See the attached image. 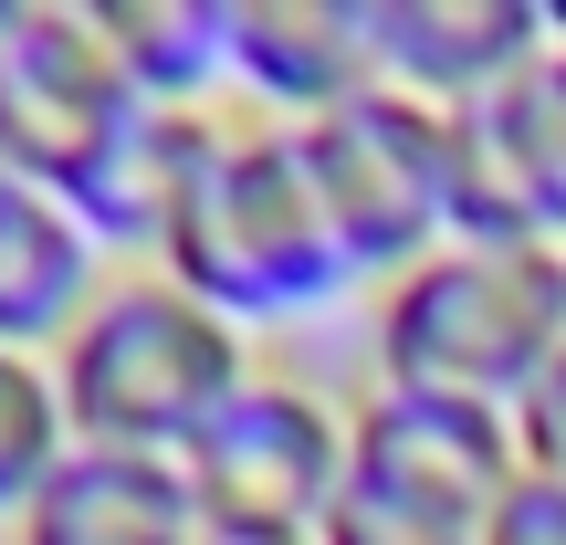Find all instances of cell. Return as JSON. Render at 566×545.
Returning a JSON list of instances; mask_svg holds the SVG:
<instances>
[{"mask_svg": "<svg viewBox=\"0 0 566 545\" xmlns=\"http://www.w3.org/2000/svg\"><path fill=\"white\" fill-rule=\"evenodd\" d=\"M158 273L179 294H200L210 315H231V325L315 315V304H336L357 283L315 179H304L294 126L210 116L200 158H189V189L158 231Z\"/></svg>", "mask_w": 566, "mask_h": 545, "instance_id": "cell-1", "label": "cell"}, {"mask_svg": "<svg viewBox=\"0 0 566 545\" xmlns=\"http://www.w3.org/2000/svg\"><path fill=\"white\" fill-rule=\"evenodd\" d=\"M53 388H63L74 451L189 462L200 430L252 388V357H242V325L210 315L200 294H179L168 273H126L53 346Z\"/></svg>", "mask_w": 566, "mask_h": 545, "instance_id": "cell-2", "label": "cell"}, {"mask_svg": "<svg viewBox=\"0 0 566 545\" xmlns=\"http://www.w3.org/2000/svg\"><path fill=\"white\" fill-rule=\"evenodd\" d=\"M566 357V242H441L378 294V388L525 409Z\"/></svg>", "mask_w": 566, "mask_h": 545, "instance_id": "cell-3", "label": "cell"}, {"mask_svg": "<svg viewBox=\"0 0 566 545\" xmlns=\"http://www.w3.org/2000/svg\"><path fill=\"white\" fill-rule=\"evenodd\" d=\"M294 147H304V179H315L357 283L367 273L399 283L451 242V126H441V105L399 95V84H367L336 116L294 126Z\"/></svg>", "mask_w": 566, "mask_h": 545, "instance_id": "cell-4", "label": "cell"}, {"mask_svg": "<svg viewBox=\"0 0 566 545\" xmlns=\"http://www.w3.org/2000/svg\"><path fill=\"white\" fill-rule=\"evenodd\" d=\"M126 116H137V95L105 63L84 0H21L0 32V168L74 200L95 158L126 137Z\"/></svg>", "mask_w": 566, "mask_h": 545, "instance_id": "cell-5", "label": "cell"}, {"mask_svg": "<svg viewBox=\"0 0 566 545\" xmlns=\"http://www.w3.org/2000/svg\"><path fill=\"white\" fill-rule=\"evenodd\" d=\"M189 504L200 525H263V535H315L346 504V409L294 378H252L189 451Z\"/></svg>", "mask_w": 566, "mask_h": 545, "instance_id": "cell-6", "label": "cell"}, {"mask_svg": "<svg viewBox=\"0 0 566 545\" xmlns=\"http://www.w3.org/2000/svg\"><path fill=\"white\" fill-rule=\"evenodd\" d=\"M346 483L388 493V504H430L451 525H493V504L525 483V430H514V409L483 399L367 388L346 409Z\"/></svg>", "mask_w": 566, "mask_h": 545, "instance_id": "cell-7", "label": "cell"}, {"mask_svg": "<svg viewBox=\"0 0 566 545\" xmlns=\"http://www.w3.org/2000/svg\"><path fill=\"white\" fill-rule=\"evenodd\" d=\"M378 84L420 105H483L546 63V0H367Z\"/></svg>", "mask_w": 566, "mask_h": 545, "instance_id": "cell-8", "label": "cell"}, {"mask_svg": "<svg viewBox=\"0 0 566 545\" xmlns=\"http://www.w3.org/2000/svg\"><path fill=\"white\" fill-rule=\"evenodd\" d=\"M231 84L273 105V126H315L378 84L367 0H231Z\"/></svg>", "mask_w": 566, "mask_h": 545, "instance_id": "cell-9", "label": "cell"}, {"mask_svg": "<svg viewBox=\"0 0 566 545\" xmlns=\"http://www.w3.org/2000/svg\"><path fill=\"white\" fill-rule=\"evenodd\" d=\"M21 545H200L179 462H137V451H63V472L32 493Z\"/></svg>", "mask_w": 566, "mask_h": 545, "instance_id": "cell-10", "label": "cell"}, {"mask_svg": "<svg viewBox=\"0 0 566 545\" xmlns=\"http://www.w3.org/2000/svg\"><path fill=\"white\" fill-rule=\"evenodd\" d=\"M95 294H105V283H95V242H84V221L53 200V189H32V179L0 168V346L53 357Z\"/></svg>", "mask_w": 566, "mask_h": 545, "instance_id": "cell-11", "label": "cell"}, {"mask_svg": "<svg viewBox=\"0 0 566 545\" xmlns=\"http://www.w3.org/2000/svg\"><path fill=\"white\" fill-rule=\"evenodd\" d=\"M105 63L158 116H210L231 84V0H84Z\"/></svg>", "mask_w": 566, "mask_h": 545, "instance_id": "cell-12", "label": "cell"}, {"mask_svg": "<svg viewBox=\"0 0 566 545\" xmlns=\"http://www.w3.org/2000/svg\"><path fill=\"white\" fill-rule=\"evenodd\" d=\"M200 137H210V116H158V105H137L126 137L95 158V179L63 200L84 221V242H95V252H158L168 210H179V189H189Z\"/></svg>", "mask_w": 566, "mask_h": 545, "instance_id": "cell-13", "label": "cell"}, {"mask_svg": "<svg viewBox=\"0 0 566 545\" xmlns=\"http://www.w3.org/2000/svg\"><path fill=\"white\" fill-rule=\"evenodd\" d=\"M74 430H63V388H53V357L32 346H0V514H32V493L63 472Z\"/></svg>", "mask_w": 566, "mask_h": 545, "instance_id": "cell-14", "label": "cell"}, {"mask_svg": "<svg viewBox=\"0 0 566 545\" xmlns=\"http://www.w3.org/2000/svg\"><path fill=\"white\" fill-rule=\"evenodd\" d=\"M504 116H514V147L535 168V200H546V221L566 242V0H546V63L504 84Z\"/></svg>", "mask_w": 566, "mask_h": 545, "instance_id": "cell-15", "label": "cell"}, {"mask_svg": "<svg viewBox=\"0 0 566 545\" xmlns=\"http://www.w3.org/2000/svg\"><path fill=\"white\" fill-rule=\"evenodd\" d=\"M315 545H483V525H451V514H430V504H388V493L346 483V504L315 525Z\"/></svg>", "mask_w": 566, "mask_h": 545, "instance_id": "cell-16", "label": "cell"}, {"mask_svg": "<svg viewBox=\"0 0 566 545\" xmlns=\"http://www.w3.org/2000/svg\"><path fill=\"white\" fill-rule=\"evenodd\" d=\"M483 545H566V483H556V472H525V483L493 504Z\"/></svg>", "mask_w": 566, "mask_h": 545, "instance_id": "cell-17", "label": "cell"}, {"mask_svg": "<svg viewBox=\"0 0 566 545\" xmlns=\"http://www.w3.org/2000/svg\"><path fill=\"white\" fill-rule=\"evenodd\" d=\"M514 430H525V472H556L566 483V357L535 378V399L514 409Z\"/></svg>", "mask_w": 566, "mask_h": 545, "instance_id": "cell-18", "label": "cell"}, {"mask_svg": "<svg viewBox=\"0 0 566 545\" xmlns=\"http://www.w3.org/2000/svg\"><path fill=\"white\" fill-rule=\"evenodd\" d=\"M200 545H315V535H263V525H200Z\"/></svg>", "mask_w": 566, "mask_h": 545, "instance_id": "cell-19", "label": "cell"}, {"mask_svg": "<svg viewBox=\"0 0 566 545\" xmlns=\"http://www.w3.org/2000/svg\"><path fill=\"white\" fill-rule=\"evenodd\" d=\"M11 11H21V0H0V32H11Z\"/></svg>", "mask_w": 566, "mask_h": 545, "instance_id": "cell-20", "label": "cell"}]
</instances>
